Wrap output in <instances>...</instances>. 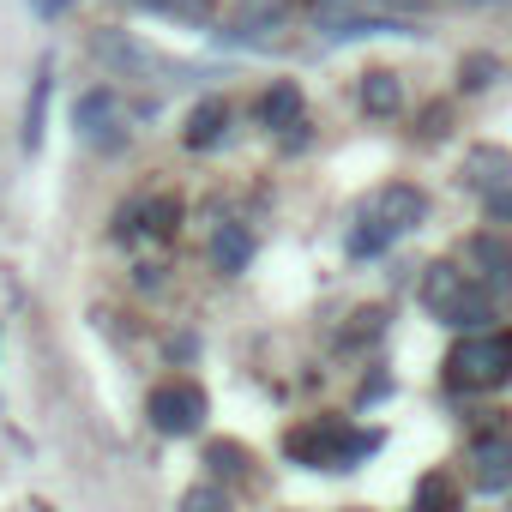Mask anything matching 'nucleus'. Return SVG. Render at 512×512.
<instances>
[{
  "mask_svg": "<svg viewBox=\"0 0 512 512\" xmlns=\"http://www.w3.org/2000/svg\"><path fill=\"white\" fill-rule=\"evenodd\" d=\"M211 260H217V272H247V260H253V235H247L241 223H217V235H211Z\"/></svg>",
  "mask_w": 512,
  "mask_h": 512,
  "instance_id": "nucleus-6",
  "label": "nucleus"
},
{
  "mask_svg": "<svg viewBox=\"0 0 512 512\" xmlns=\"http://www.w3.org/2000/svg\"><path fill=\"white\" fill-rule=\"evenodd\" d=\"M392 235H398V229H392L386 217H368V223H362V229L350 235V253H356V260H368V253H380V247H386Z\"/></svg>",
  "mask_w": 512,
  "mask_h": 512,
  "instance_id": "nucleus-16",
  "label": "nucleus"
},
{
  "mask_svg": "<svg viewBox=\"0 0 512 512\" xmlns=\"http://www.w3.org/2000/svg\"><path fill=\"white\" fill-rule=\"evenodd\" d=\"M181 512H229V500L217 488H187L181 494Z\"/></svg>",
  "mask_w": 512,
  "mask_h": 512,
  "instance_id": "nucleus-18",
  "label": "nucleus"
},
{
  "mask_svg": "<svg viewBox=\"0 0 512 512\" xmlns=\"http://www.w3.org/2000/svg\"><path fill=\"white\" fill-rule=\"evenodd\" d=\"M470 253H476L482 266H494V290H506V284H512V247H506V241L476 235V241H470Z\"/></svg>",
  "mask_w": 512,
  "mask_h": 512,
  "instance_id": "nucleus-15",
  "label": "nucleus"
},
{
  "mask_svg": "<svg viewBox=\"0 0 512 512\" xmlns=\"http://www.w3.org/2000/svg\"><path fill=\"white\" fill-rule=\"evenodd\" d=\"M506 175H512V157L506 151H470V163H464V181L470 187H506Z\"/></svg>",
  "mask_w": 512,
  "mask_h": 512,
  "instance_id": "nucleus-12",
  "label": "nucleus"
},
{
  "mask_svg": "<svg viewBox=\"0 0 512 512\" xmlns=\"http://www.w3.org/2000/svg\"><path fill=\"white\" fill-rule=\"evenodd\" d=\"M31 7H43V13H61V7H67V0H31Z\"/></svg>",
  "mask_w": 512,
  "mask_h": 512,
  "instance_id": "nucleus-24",
  "label": "nucleus"
},
{
  "mask_svg": "<svg viewBox=\"0 0 512 512\" xmlns=\"http://www.w3.org/2000/svg\"><path fill=\"white\" fill-rule=\"evenodd\" d=\"M97 49H103V55H109V61H121V67H151V55H145V49H139V43H121V37H103V43H97Z\"/></svg>",
  "mask_w": 512,
  "mask_h": 512,
  "instance_id": "nucleus-17",
  "label": "nucleus"
},
{
  "mask_svg": "<svg viewBox=\"0 0 512 512\" xmlns=\"http://www.w3.org/2000/svg\"><path fill=\"white\" fill-rule=\"evenodd\" d=\"M380 320H386V314H380V308H362V314H356V326H350V338H344V344H368V338H380Z\"/></svg>",
  "mask_w": 512,
  "mask_h": 512,
  "instance_id": "nucleus-20",
  "label": "nucleus"
},
{
  "mask_svg": "<svg viewBox=\"0 0 512 512\" xmlns=\"http://www.w3.org/2000/svg\"><path fill=\"white\" fill-rule=\"evenodd\" d=\"M139 217H145V229H157V235H169V229H175V217H181V211H175V205H169V199H151V205H145V211H139Z\"/></svg>",
  "mask_w": 512,
  "mask_h": 512,
  "instance_id": "nucleus-19",
  "label": "nucleus"
},
{
  "mask_svg": "<svg viewBox=\"0 0 512 512\" xmlns=\"http://www.w3.org/2000/svg\"><path fill=\"white\" fill-rule=\"evenodd\" d=\"M79 133H91L97 145H109V121H115V97L109 91H91V97H79Z\"/></svg>",
  "mask_w": 512,
  "mask_h": 512,
  "instance_id": "nucleus-11",
  "label": "nucleus"
},
{
  "mask_svg": "<svg viewBox=\"0 0 512 512\" xmlns=\"http://www.w3.org/2000/svg\"><path fill=\"white\" fill-rule=\"evenodd\" d=\"M470 464H476V488H482V494H500V488L512 482V428L494 422L488 434H476Z\"/></svg>",
  "mask_w": 512,
  "mask_h": 512,
  "instance_id": "nucleus-4",
  "label": "nucleus"
},
{
  "mask_svg": "<svg viewBox=\"0 0 512 512\" xmlns=\"http://www.w3.org/2000/svg\"><path fill=\"white\" fill-rule=\"evenodd\" d=\"M488 217H494V223H512V187H494V193H488Z\"/></svg>",
  "mask_w": 512,
  "mask_h": 512,
  "instance_id": "nucleus-22",
  "label": "nucleus"
},
{
  "mask_svg": "<svg viewBox=\"0 0 512 512\" xmlns=\"http://www.w3.org/2000/svg\"><path fill=\"white\" fill-rule=\"evenodd\" d=\"M416 512H458V482L452 476H422L416 482Z\"/></svg>",
  "mask_w": 512,
  "mask_h": 512,
  "instance_id": "nucleus-14",
  "label": "nucleus"
},
{
  "mask_svg": "<svg viewBox=\"0 0 512 512\" xmlns=\"http://www.w3.org/2000/svg\"><path fill=\"white\" fill-rule=\"evenodd\" d=\"M446 380L458 392H488L512 380V338L506 332H464L446 356Z\"/></svg>",
  "mask_w": 512,
  "mask_h": 512,
  "instance_id": "nucleus-1",
  "label": "nucleus"
},
{
  "mask_svg": "<svg viewBox=\"0 0 512 512\" xmlns=\"http://www.w3.org/2000/svg\"><path fill=\"white\" fill-rule=\"evenodd\" d=\"M223 127H229V109H223L217 97H205V103L187 115V145H193V151H211V145L223 139Z\"/></svg>",
  "mask_w": 512,
  "mask_h": 512,
  "instance_id": "nucleus-9",
  "label": "nucleus"
},
{
  "mask_svg": "<svg viewBox=\"0 0 512 512\" xmlns=\"http://www.w3.org/2000/svg\"><path fill=\"white\" fill-rule=\"evenodd\" d=\"M205 464H211L217 476H229V470H241V452H235V446H211V452H205Z\"/></svg>",
  "mask_w": 512,
  "mask_h": 512,
  "instance_id": "nucleus-21",
  "label": "nucleus"
},
{
  "mask_svg": "<svg viewBox=\"0 0 512 512\" xmlns=\"http://www.w3.org/2000/svg\"><path fill=\"white\" fill-rule=\"evenodd\" d=\"M290 452H296L302 464H314V470H344V464H356L362 452H374V434H344L338 422H326V428L290 434Z\"/></svg>",
  "mask_w": 512,
  "mask_h": 512,
  "instance_id": "nucleus-2",
  "label": "nucleus"
},
{
  "mask_svg": "<svg viewBox=\"0 0 512 512\" xmlns=\"http://www.w3.org/2000/svg\"><path fill=\"white\" fill-rule=\"evenodd\" d=\"M362 109H368V115H380V121H386V115H398V109H404V85H398V73L374 67V73L362 79Z\"/></svg>",
  "mask_w": 512,
  "mask_h": 512,
  "instance_id": "nucleus-8",
  "label": "nucleus"
},
{
  "mask_svg": "<svg viewBox=\"0 0 512 512\" xmlns=\"http://www.w3.org/2000/svg\"><path fill=\"white\" fill-rule=\"evenodd\" d=\"M464 290H470V284H464V272H458V266H428V272H422V308H428V314H440V320L464 302Z\"/></svg>",
  "mask_w": 512,
  "mask_h": 512,
  "instance_id": "nucleus-5",
  "label": "nucleus"
},
{
  "mask_svg": "<svg viewBox=\"0 0 512 512\" xmlns=\"http://www.w3.org/2000/svg\"><path fill=\"white\" fill-rule=\"evenodd\" d=\"M260 121L266 127H302V91L296 85H272L260 97Z\"/></svg>",
  "mask_w": 512,
  "mask_h": 512,
  "instance_id": "nucleus-10",
  "label": "nucleus"
},
{
  "mask_svg": "<svg viewBox=\"0 0 512 512\" xmlns=\"http://www.w3.org/2000/svg\"><path fill=\"white\" fill-rule=\"evenodd\" d=\"M205 422V392L199 386H163L151 392V428L157 434H193Z\"/></svg>",
  "mask_w": 512,
  "mask_h": 512,
  "instance_id": "nucleus-3",
  "label": "nucleus"
},
{
  "mask_svg": "<svg viewBox=\"0 0 512 512\" xmlns=\"http://www.w3.org/2000/svg\"><path fill=\"white\" fill-rule=\"evenodd\" d=\"M488 320H494V296L488 290H464V302L446 314V326H458V332H488Z\"/></svg>",
  "mask_w": 512,
  "mask_h": 512,
  "instance_id": "nucleus-13",
  "label": "nucleus"
},
{
  "mask_svg": "<svg viewBox=\"0 0 512 512\" xmlns=\"http://www.w3.org/2000/svg\"><path fill=\"white\" fill-rule=\"evenodd\" d=\"M422 211H428V199H422L416 187H386V193L374 199V217H386L392 229H416Z\"/></svg>",
  "mask_w": 512,
  "mask_h": 512,
  "instance_id": "nucleus-7",
  "label": "nucleus"
},
{
  "mask_svg": "<svg viewBox=\"0 0 512 512\" xmlns=\"http://www.w3.org/2000/svg\"><path fill=\"white\" fill-rule=\"evenodd\" d=\"M488 73H494L488 61H464V91H482V85H488Z\"/></svg>",
  "mask_w": 512,
  "mask_h": 512,
  "instance_id": "nucleus-23",
  "label": "nucleus"
},
{
  "mask_svg": "<svg viewBox=\"0 0 512 512\" xmlns=\"http://www.w3.org/2000/svg\"><path fill=\"white\" fill-rule=\"evenodd\" d=\"M404 7H422V0H404Z\"/></svg>",
  "mask_w": 512,
  "mask_h": 512,
  "instance_id": "nucleus-25",
  "label": "nucleus"
}]
</instances>
